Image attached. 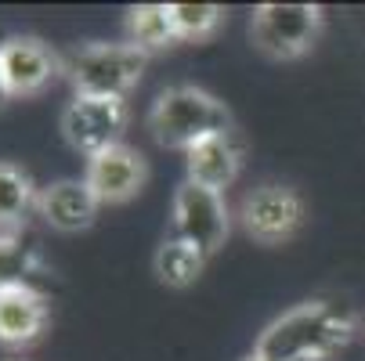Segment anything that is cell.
Instances as JSON below:
<instances>
[{
    "label": "cell",
    "mask_w": 365,
    "mask_h": 361,
    "mask_svg": "<svg viewBox=\"0 0 365 361\" xmlns=\"http://www.w3.org/2000/svg\"><path fill=\"white\" fill-rule=\"evenodd\" d=\"M354 315L333 300H307L279 315L257 336L253 354L268 361H326L354 336Z\"/></svg>",
    "instance_id": "cell-1"
},
{
    "label": "cell",
    "mask_w": 365,
    "mask_h": 361,
    "mask_svg": "<svg viewBox=\"0 0 365 361\" xmlns=\"http://www.w3.org/2000/svg\"><path fill=\"white\" fill-rule=\"evenodd\" d=\"M148 130L163 148L192 152L195 145L210 137L235 134V120L225 101H217L210 90L178 83L155 98V105L148 113Z\"/></svg>",
    "instance_id": "cell-2"
},
{
    "label": "cell",
    "mask_w": 365,
    "mask_h": 361,
    "mask_svg": "<svg viewBox=\"0 0 365 361\" xmlns=\"http://www.w3.org/2000/svg\"><path fill=\"white\" fill-rule=\"evenodd\" d=\"M148 66V55L141 47L127 43H87L62 58V73L83 98H127L141 73Z\"/></svg>",
    "instance_id": "cell-3"
},
{
    "label": "cell",
    "mask_w": 365,
    "mask_h": 361,
    "mask_svg": "<svg viewBox=\"0 0 365 361\" xmlns=\"http://www.w3.org/2000/svg\"><path fill=\"white\" fill-rule=\"evenodd\" d=\"M322 29L319 4H260L250 19V40L260 55L275 62H293L307 55Z\"/></svg>",
    "instance_id": "cell-4"
},
{
    "label": "cell",
    "mask_w": 365,
    "mask_h": 361,
    "mask_svg": "<svg viewBox=\"0 0 365 361\" xmlns=\"http://www.w3.org/2000/svg\"><path fill=\"white\" fill-rule=\"evenodd\" d=\"M170 224H174V239L195 246L206 261H210L232 231V214H228V202H225L221 192L202 188V184L185 177L174 192Z\"/></svg>",
    "instance_id": "cell-5"
},
{
    "label": "cell",
    "mask_w": 365,
    "mask_h": 361,
    "mask_svg": "<svg viewBox=\"0 0 365 361\" xmlns=\"http://www.w3.org/2000/svg\"><path fill=\"white\" fill-rule=\"evenodd\" d=\"M239 221H242V231L253 242H260V246H282V242H289L304 228L307 210H304V199H300L297 188L279 184V181H264V184H257L242 199Z\"/></svg>",
    "instance_id": "cell-6"
},
{
    "label": "cell",
    "mask_w": 365,
    "mask_h": 361,
    "mask_svg": "<svg viewBox=\"0 0 365 361\" xmlns=\"http://www.w3.org/2000/svg\"><path fill=\"white\" fill-rule=\"evenodd\" d=\"M127 123H130L127 98H83V94H76L62 113L66 141L76 152H83L87 159L113 148V145H120Z\"/></svg>",
    "instance_id": "cell-7"
},
{
    "label": "cell",
    "mask_w": 365,
    "mask_h": 361,
    "mask_svg": "<svg viewBox=\"0 0 365 361\" xmlns=\"http://www.w3.org/2000/svg\"><path fill=\"white\" fill-rule=\"evenodd\" d=\"M83 181L91 184V192L98 195L101 206H120V202H130L145 184H148V163L138 148L130 145H113L106 152L87 159V174Z\"/></svg>",
    "instance_id": "cell-8"
},
{
    "label": "cell",
    "mask_w": 365,
    "mask_h": 361,
    "mask_svg": "<svg viewBox=\"0 0 365 361\" xmlns=\"http://www.w3.org/2000/svg\"><path fill=\"white\" fill-rule=\"evenodd\" d=\"M62 73V55H55L36 36H11L0 43V76L11 98H33Z\"/></svg>",
    "instance_id": "cell-9"
},
{
    "label": "cell",
    "mask_w": 365,
    "mask_h": 361,
    "mask_svg": "<svg viewBox=\"0 0 365 361\" xmlns=\"http://www.w3.org/2000/svg\"><path fill=\"white\" fill-rule=\"evenodd\" d=\"M98 195L91 192L87 181L80 177H62V181H51L47 188H40L36 195V214L55 228V231H83L94 224L98 217Z\"/></svg>",
    "instance_id": "cell-10"
},
{
    "label": "cell",
    "mask_w": 365,
    "mask_h": 361,
    "mask_svg": "<svg viewBox=\"0 0 365 361\" xmlns=\"http://www.w3.org/2000/svg\"><path fill=\"white\" fill-rule=\"evenodd\" d=\"M51 322V303L43 289H4L0 293V343L29 347Z\"/></svg>",
    "instance_id": "cell-11"
},
{
    "label": "cell",
    "mask_w": 365,
    "mask_h": 361,
    "mask_svg": "<svg viewBox=\"0 0 365 361\" xmlns=\"http://www.w3.org/2000/svg\"><path fill=\"white\" fill-rule=\"evenodd\" d=\"M185 167H188V181L214 188V192H228L242 170V145L235 141V134H221L195 145L192 152H185Z\"/></svg>",
    "instance_id": "cell-12"
},
{
    "label": "cell",
    "mask_w": 365,
    "mask_h": 361,
    "mask_svg": "<svg viewBox=\"0 0 365 361\" xmlns=\"http://www.w3.org/2000/svg\"><path fill=\"white\" fill-rule=\"evenodd\" d=\"M51 278V268L40 256V246L22 231L0 235V293L4 289H40Z\"/></svg>",
    "instance_id": "cell-13"
},
{
    "label": "cell",
    "mask_w": 365,
    "mask_h": 361,
    "mask_svg": "<svg viewBox=\"0 0 365 361\" xmlns=\"http://www.w3.org/2000/svg\"><path fill=\"white\" fill-rule=\"evenodd\" d=\"M36 188L22 167L0 163V231H19L26 214L36 210Z\"/></svg>",
    "instance_id": "cell-14"
},
{
    "label": "cell",
    "mask_w": 365,
    "mask_h": 361,
    "mask_svg": "<svg viewBox=\"0 0 365 361\" xmlns=\"http://www.w3.org/2000/svg\"><path fill=\"white\" fill-rule=\"evenodd\" d=\"M202 268H206V256L195 246L181 242V239H167L160 249H155V278H160L163 286H170V289L195 286Z\"/></svg>",
    "instance_id": "cell-15"
},
{
    "label": "cell",
    "mask_w": 365,
    "mask_h": 361,
    "mask_svg": "<svg viewBox=\"0 0 365 361\" xmlns=\"http://www.w3.org/2000/svg\"><path fill=\"white\" fill-rule=\"evenodd\" d=\"M127 33H130V43L141 47L145 55H152V51H163V47H170V43L178 40L167 4H138V8H130V15H127Z\"/></svg>",
    "instance_id": "cell-16"
},
{
    "label": "cell",
    "mask_w": 365,
    "mask_h": 361,
    "mask_svg": "<svg viewBox=\"0 0 365 361\" xmlns=\"http://www.w3.org/2000/svg\"><path fill=\"white\" fill-rule=\"evenodd\" d=\"M170 22L178 40H206L225 26V8L221 4H167Z\"/></svg>",
    "instance_id": "cell-17"
},
{
    "label": "cell",
    "mask_w": 365,
    "mask_h": 361,
    "mask_svg": "<svg viewBox=\"0 0 365 361\" xmlns=\"http://www.w3.org/2000/svg\"><path fill=\"white\" fill-rule=\"evenodd\" d=\"M8 98H11V94H8V83H4V76H0V109L8 105Z\"/></svg>",
    "instance_id": "cell-18"
},
{
    "label": "cell",
    "mask_w": 365,
    "mask_h": 361,
    "mask_svg": "<svg viewBox=\"0 0 365 361\" xmlns=\"http://www.w3.org/2000/svg\"><path fill=\"white\" fill-rule=\"evenodd\" d=\"M242 361H268V357H260V354H250V357H242Z\"/></svg>",
    "instance_id": "cell-19"
},
{
    "label": "cell",
    "mask_w": 365,
    "mask_h": 361,
    "mask_svg": "<svg viewBox=\"0 0 365 361\" xmlns=\"http://www.w3.org/2000/svg\"><path fill=\"white\" fill-rule=\"evenodd\" d=\"M0 235H4V231H0Z\"/></svg>",
    "instance_id": "cell-20"
}]
</instances>
